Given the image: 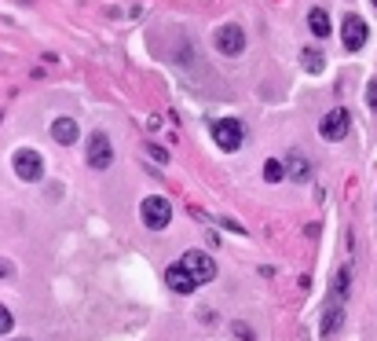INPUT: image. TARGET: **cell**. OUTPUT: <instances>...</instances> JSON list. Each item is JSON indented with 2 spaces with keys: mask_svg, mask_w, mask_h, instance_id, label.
<instances>
[{
  "mask_svg": "<svg viewBox=\"0 0 377 341\" xmlns=\"http://www.w3.org/2000/svg\"><path fill=\"white\" fill-rule=\"evenodd\" d=\"M374 4H377V0H374Z\"/></svg>",
  "mask_w": 377,
  "mask_h": 341,
  "instance_id": "7402d4cb",
  "label": "cell"
},
{
  "mask_svg": "<svg viewBox=\"0 0 377 341\" xmlns=\"http://www.w3.org/2000/svg\"><path fill=\"white\" fill-rule=\"evenodd\" d=\"M212 140H217L220 151H239V147L245 143V129H242V121H234V118H220V121H212Z\"/></svg>",
  "mask_w": 377,
  "mask_h": 341,
  "instance_id": "7a4b0ae2",
  "label": "cell"
},
{
  "mask_svg": "<svg viewBox=\"0 0 377 341\" xmlns=\"http://www.w3.org/2000/svg\"><path fill=\"white\" fill-rule=\"evenodd\" d=\"M15 327V319H12V312H8L4 305H0V334H8V330Z\"/></svg>",
  "mask_w": 377,
  "mask_h": 341,
  "instance_id": "e0dca14e",
  "label": "cell"
},
{
  "mask_svg": "<svg viewBox=\"0 0 377 341\" xmlns=\"http://www.w3.org/2000/svg\"><path fill=\"white\" fill-rule=\"evenodd\" d=\"M366 103H370V110H377V78L366 84Z\"/></svg>",
  "mask_w": 377,
  "mask_h": 341,
  "instance_id": "d6986e66",
  "label": "cell"
},
{
  "mask_svg": "<svg viewBox=\"0 0 377 341\" xmlns=\"http://www.w3.org/2000/svg\"><path fill=\"white\" fill-rule=\"evenodd\" d=\"M147 151H150V158H154V162H169V151H165V147H154V143H150Z\"/></svg>",
  "mask_w": 377,
  "mask_h": 341,
  "instance_id": "ffe728a7",
  "label": "cell"
},
{
  "mask_svg": "<svg viewBox=\"0 0 377 341\" xmlns=\"http://www.w3.org/2000/svg\"><path fill=\"white\" fill-rule=\"evenodd\" d=\"M183 268H187L191 275H195V279H198V286L202 283H212V279H217V261H212L209 257V253H202V250H187V253H183Z\"/></svg>",
  "mask_w": 377,
  "mask_h": 341,
  "instance_id": "5b68a950",
  "label": "cell"
},
{
  "mask_svg": "<svg viewBox=\"0 0 377 341\" xmlns=\"http://www.w3.org/2000/svg\"><path fill=\"white\" fill-rule=\"evenodd\" d=\"M165 283H169V290H176V294H195L198 290V279L183 268V261H176V264L165 268Z\"/></svg>",
  "mask_w": 377,
  "mask_h": 341,
  "instance_id": "9c48e42d",
  "label": "cell"
},
{
  "mask_svg": "<svg viewBox=\"0 0 377 341\" xmlns=\"http://www.w3.org/2000/svg\"><path fill=\"white\" fill-rule=\"evenodd\" d=\"M348 283H352V272L348 268H341L337 272V279H333V301H344V297H348Z\"/></svg>",
  "mask_w": 377,
  "mask_h": 341,
  "instance_id": "9a60e30c",
  "label": "cell"
},
{
  "mask_svg": "<svg viewBox=\"0 0 377 341\" xmlns=\"http://www.w3.org/2000/svg\"><path fill=\"white\" fill-rule=\"evenodd\" d=\"M341 323H344V312H341V305L333 301L326 312H322V334H333V330H337Z\"/></svg>",
  "mask_w": 377,
  "mask_h": 341,
  "instance_id": "5bb4252c",
  "label": "cell"
},
{
  "mask_svg": "<svg viewBox=\"0 0 377 341\" xmlns=\"http://www.w3.org/2000/svg\"><path fill=\"white\" fill-rule=\"evenodd\" d=\"M231 330H234V338H242V341H256V338H253V330L245 327V323H234Z\"/></svg>",
  "mask_w": 377,
  "mask_h": 341,
  "instance_id": "ac0fdd59",
  "label": "cell"
},
{
  "mask_svg": "<svg viewBox=\"0 0 377 341\" xmlns=\"http://www.w3.org/2000/svg\"><path fill=\"white\" fill-rule=\"evenodd\" d=\"M114 162V147L106 140V132H92L88 136V165L92 169H110Z\"/></svg>",
  "mask_w": 377,
  "mask_h": 341,
  "instance_id": "52a82bcc",
  "label": "cell"
},
{
  "mask_svg": "<svg viewBox=\"0 0 377 341\" xmlns=\"http://www.w3.org/2000/svg\"><path fill=\"white\" fill-rule=\"evenodd\" d=\"M212 45H217L220 56H242L245 51V34H242V26L239 23H223L217 34H212Z\"/></svg>",
  "mask_w": 377,
  "mask_h": 341,
  "instance_id": "3957f363",
  "label": "cell"
},
{
  "mask_svg": "<svg viewBox=\"0 0 377 341\" xmlns=\"http://www.w3.org/2000/svg\"><path fill=\"white\" fill-rule=\"evenodd\" d=\"M4 272H8V268H4V264H0V279H4Z\"/></svg>",
  "mask_w": 377,
  "mask_h": 341,
  "instance_id": "44dd1931",
  "label": "cell"
},
{
  "mask_svg": "<svg viewBox=\"0 0 377 341\" xmlns=\"http://www.w3.org/2000/svg\"><path fill=\"white\" fill-rule=\"evenodd\" d=\"M300 67H304L308 73H322L326 59H322V51H319V48H304V51H300Z\"/></svg>",
  "mask_w": 377,
  "mask_h": 341,
  "instance_id": "4fadbf2b",
  "label": "cell"
},
{
  "mask_svg": "<svg viewBox=\"0 0 377 341\" xmlns=\"http://www.w3.org/2000/svg\"><path fill=\"white\" fill-rule=\"evenodd\" d=\"M12 169L19 173V180H40L45 176V158H40L34 147H23V151H15V158H12Z\"/></svg>",
  "mask_w": 377,
  "mask_h": 341,
  "instance_id": "277c9868",
  "label": "cell"
},
{
  "mask_svg": "<svg viewBox=\"0 0 377 341\" xmlns=\"http://www.w3.org/2000/svg\"><path fill=\"white\" fill-rule=\"evenodd\" d=\"M348 125H352L348 110H344V106H337V110H326V118L319 121V136H322V140H330V143H337V140H344V136H348Z\"/></svg>",
  "mask_w": 377,
  "mask_h": 341,
  "instance_id": "8992f818",
  "label": "cell"
},
{
  "mask_svg": "<svg viewBox=\"0 0 377 341\" xmlns=\"http://www.w3.org/2000/svg\"><path fill=\"white\" fill-rule=\"evenodd\" d=\"M286 176H293V180H308L311 176V165H308V158L304 154H289L286 158Z\"/></svg>",
  "mask_w": 377,
  "mask_h": 341,
  "instance_id": "7c38bea8",
  "label": "cell"
},
{
  "mask_svg": "<svg viewBox=\"0 0 377 341\" xmlns=\"http://www.w3.org/2000/svg\"><path fill=\"white\" fill-rule=\"evenodd\" d=\"M341 37H344V48H348V51H359L366 45V37H370V30H366V23L359 15H348L341 23Z\"/></svg>",
  "mask_w": 377,
  "mask_h": 341,
  "instance_id": "ba28073f",
  "label": "cell"
},
{
  "mask_svg": "<svg viewBox=\"0 0 377 341\" xmlns=\"http://www.w3.org/2000/svg\"><path fill=\"white\" fill-rule=\"evenodd\" d=\"M51 140L62 143V147L77 143V121H73V118H56V121H51Z\"/></svg>",
  "mask_w": 377,
  "mask_h": 341,
  "instance_id": "30bf717a",
  "label": "cell"
},
{
  "mask_svg": "<svg viewBox=\"0 0 377 341\" xmlns=\"http://www.w3.org/2000/svg\"><path fill=\"white\" fill-rule=\"evenodd\" d=\"M139 217H143V224H147L150 231H165V228H169V220H172V206H169V198H161V195L143 198V206H139Z\"/></svg>",
  "mask_w": 377,
  "mask_h": 341,
  "instance_id": "6da1fadb",
  "label": "cell"
},
{
  "mask_svg": "<svg viewBox=\"0 0 377 341\" xmlns=\"http://www.w3.org/2000/svg\"><path fill=\"white\" fill-rule=\"evenodd\" d=\"M282 176H286V165L282 162H264V180H267V184H278Z\"/></svg>",
  "mask_w": 377,
  "mask_h": 341,
  "instance_id": "2e32d148",
  "label": "cell"
},
{
  "mask_svg": "<svg viewBox=\"0 0 377 341\" xmlns=\"http://www.w3.org/2000/svg\"><path fill=\"white\" fill-rule=\"evenodd\" d=\"M308 30H311V34H315V37H330V15L326 12H322V8H311V12H308Z\"/></svg>",
  "mask_w": 377,
  "mask_h": 341,
  "instance_id": "8fae6325",
  "label": "cell"
}]
</instances>
